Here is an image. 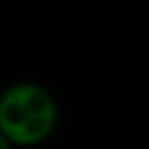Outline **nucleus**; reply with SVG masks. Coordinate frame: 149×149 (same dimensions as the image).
Listing matches in <instances>:
<instances>
[{
  "instance_id": "f257e3e1",
  "label": "nucleus",
  "mask_w": 149,
  "mask_h": 149,
  "mask_svg": "<svg viewBox=\"0 0 149 149\" xmlns=\"http://www.w3.org/2000/svg\"><path fill=\"white\" fill-rule=\"evenodd\" d=\"M57 101L44 86L18 81L0 92V132L13 147H37L57 127Z\"/></svg>"
},
{
  "instance_id": "f03ea898",
  "label": "nucleus",
  "mask_w": 149,
  "mask_h": 149,
  "mask_svg": "<svg viewBox=\"0 0 149 149\" xmlns=\"http://www.w3.org/2000/svg\"><path fill=\"white\" fill-rule=\"evenodd\" d=\"M0 149H13V145H11V140L7 138L2 132H0Z\"/></svg>"
}]
</instances>
